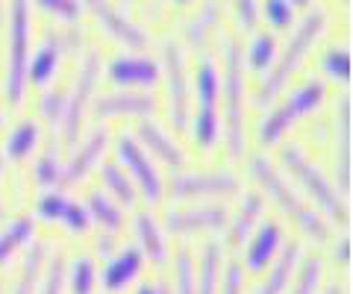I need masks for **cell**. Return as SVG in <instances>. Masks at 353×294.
<instances>
[{"mask_svg":"<svg viewBox=\"0 0 353 294\" xmlns=\"http://www.w3.org/2000/svg\"><path fill=\"white\" fill-rule=\"evenodd\" d=\"M259 215H262V200L256 198V194H248V198L241 200V209H239L236 224H233V242H236V244L248 238L250 227H253V221H256Z\"/></svg>","mask_w":353,"mask_h":294,"instance_id":"32","label":"cell"},{"mask_svg":"<svg viewBox=\"0 0 353 294\" xmlns=\"http://www.w3.org/2000/svg\"><path fill=\"white\" fill-rule=\"evenodd\" d=\"M0 124H3V112H0Z\"/></svg>","mask_w":353,"mask_h":294,"instance_id":"53","label":"cell"},{"mask_svg":"<svg viewBox=\"0 0 353 294\" xmlns=\"http://www.w3.org/2000/svg\"><path fill=\"white\" fill-rule=\"evenodd\" d=\"M265 18H268V24H274L277 30H285L294 18V6L289 0H265Z\"/></svg>","mask_w":353,"mask_h":294,"instance_id":"38","label":"cell"},{"mask_svg":"<svg viewBox=\"0 0 353 294\" xmlns=\"http://www.w3.org/2000/svg\"><path fill=\"white\" fill-rule=\"evenodd\" d=\"M41 115L50 124V129H57L62 115H65V94L62 92H48L41 97Z\"/></svg>","mask_w":353,"mask_h":294,"instance_id":"39","label":"cell"},{"mask_svg":"<svg viewBox=\"0 0 353 294\" xmlns=\"http://www.w3.org/2000/svg\"><path fill=\"white\" fill-rule=\"evenodd\" d=\"M274 53H277V41H274L271 32H259V36H253V41L248 45V62L253 71H265L274 59Z\"/></svg>","mask_w":353,"mask_h":294,"instance_id":"30","label":"cell"},{"mask_svg":"<svg viewBox=\"0 0 353 294\" xmlns=\"http://www.w3.org/2000/svg\"><path fill=\"white\" fill-rule=\"evenodd\" d=\"M109 80L118 85H153L159 80V65L145 56H118L109 65Z\"/></svg>","mask_w":353,"mask_h":294,"instance_id":"18","label":"cell"},{"mask_svg":"<svg viewBox=\"0 0 353 294\" xmlns=\"http://www.w3.org/2000/svg\"><path fill=\"white\" fill-rule=\"evenodd\" d=\"M277 247H280V227L277 224H262L259 233L253 235V242L248 247V256H245L248 271H262L274 259Z\"/></svg>","mask_w":353,"mask_h":294,"instance_id":"20","label":"cell"},{"mask_svg":"<svg viewBox=\"0 0 353 294\" xmlns=\"http://www.w3.org/2000/svg\"><path fill=\"white\" fill-rule=\"evenodd\" d=\"M157 112V101L145 92H112L103 94L94 103V115L97 118H109V115H132V118H145Z\"/></svg>","mask_w":353,"mask_h":294,"instance_id":"15","label":"cell"},{"mask_svg":"<svg viewBox=\"0 0 353 294\" xmlns=\"http://www.w3.org/2000/svg\"><path fill=\"white\" fill-rule=\"evenodd\" d=\"M106 141H109V133H106L103 127H97L94 133L83 141V150H77V156L71 159V165H62V168H59L57 186H59V189H68V186H74V182H80L85 174L97 165V159L103 156Z\"/></svg>","mask_w":353,"mask_h":294,"instance_id":"13","label":"cell"},{"mask_svg":"<svg viewBox=\"0 0 353 294\" xmlns=\"http://www.w3.org/2000/svg\"><path fill=\"white\" fill-rule=\"evenodd\" d=\"M250 171H253V177H256L262 186H265V191L271 194L274 200H277V206L292 218V221L301 227V230L309 235V238H318V242H324L327 238V224L318 218V212H312L309 206L297 198V194L285 186V180L280 177L277 171L271 168V162H265V159H253V165H250Z\"/></svg>","mask_w":353,"mask_h":294,"instance_id":"4","label":"cell"},{"mask_svg":"<svg viewBox=\"0 0 353 294\" xmlns=\"http://www.w3.org/2000/svg\"><path fill=\"white\" fill-rule=\"evenodd\" d=\"M3 215H6V212H3V206H0V221H3Z\"/></svg>","mask_w":353,"mask_h":294,"instance_id":"50","label":"cell"},{"mask_svg":"<svg viewBox=\"0 0 353 294\" xmlns=\"http://www.w3.org/2000/svg\"><path fill=\"white\" fill-rule=\"evenodd\" d=\"M103 182H106V189L115 194V198L121 200V203H132L136 200V189H132V182H130V177L124 171H121L118 165H112V162H106L103 165Z\"/></svg>","mask_w":353,"mask_h":294,"instance_id":"33","label":"cell"},{"mask_svg":"<svg viewBox=\"0 0 353 294\" xmlns=\"http://www.w3.org/2000/svg\"><path fill=\"white\" fill-rule=\"evenodd\" d=\"M176 294H194V262L189 250H180L176 256Z\"/></svg>","mask_w":353,"mask_h":294,"instance_id":"37","label":"cell"},{"mask_svg":"<svg viewBox=\"0 0 353 294\" xmlns=\"http://www.w3.org/2000/svg\"><path fill=\"white\" fill-rule=\"evenodd\" d=\"M171 233H201V230H218L227 224L224 206H197V209H174L165 218Z\"/></svg>","mask_w":353,"mask_h":294,"instance_id":"14","label":"cell"},{"mask_svg":"<svg viewBox=\"0 0 353 294\" xmlns=\"http://www.w3.org/2000/svg\"><path fill=\"white\" fill-rule=\"evenodd\" d=\"M36 145H39V127L32 121H24V124H18L12 133H9L6 154L12 159H24V156H30L32 150H36Z\"/></svg>","mask_w":353,"mask_h":294,"instance_id":"28","label":"cell"},{"mask_svg":"<svg viewBox=\"0 0 353 294\" xmlns=\"http://www.w3.org/2000/svg\"><path fill=\"white\" fill-rule=\"evenodd\" d=\"M0 15H3V6H0Z\"/></svg>","mask_w":353,"mask_h":294,"instance_id":"54","label":"cell"},{"mask_svg":"<svg viewBox=\"0 0 353 294\" xmlns=\"http://www.w3.org/2000/svg\"><path fill=\"white\" fill-rule=\"evenodd\" d=\"M62 282H65V265H62V256H57L44 274V288L41 294H62Z\"/></svg>","mask_w":353,"mask_h":294,"instance_id":"41","label":"cell"},{"mask_svg":"<svg viewBox=\"0 0 353 294\" xmlns=\"http://www.w3.org/2000/svg\"><path fill=\"white\" fill-rule=\"evenodd\" d=\"M159 294H168V288H162V286H159Z\"/></svg>","mask_w":353,"mask_h":294,"instance_id":"51","label":"cell"},{"mask_svg":"<svg viewBox=\"0 0 353 294\" xmlns=\"http://www.w3.org/2000/svg\"><path fill=\"white\" fill-rule=\"evenodd\" d=\"M118 156L127 165V171L136 177L141 194H145L148 200H159L162 198V180H159L157 168H153V162L145 156V150L139 147V141L130 138V136H121L118 138Z\"/></svg>","mask_w":353,"mask_h":294,"instance_id":"11","label":"cell"},{"mask_svg":"<svg viewBox=\"0 0 353 294\" xmlns=\"http://www.w3.org/2000/svg\"><path fill=\"white\" fill-rule=\"evenodd\" d=\"M224 115L230 156H241L245 154V74H241V50L233 39H227L224 45Z\"/></svg>","mask_w":353,"mask_h":294,"instance_id":"3","label":"cell"},{"mask_svg":"<svg viewBox=\"0 0 353 294\" xmlns=\"http://www.w3.org/2000/svg\"><path fill=\"white\" fill-rule=\"evenodd\" d=\"M283 162L289 165V171L294 174L297 180L306 186V191L312 194V198L318 200V206L330 215V218H336V221H345L347 218V212H345V203H341V198H339V191L336 189H330V182L318 174V168L309 162L303 154H301V147H285L283 150Z\"/></svg>","mask_w":353,"mask_h":294,"instance_id":"8","label":"cell"},{"mask_svg":"<svg viewBox=\"0 0 353 294\" xmlns=\"http://www.w3.org/2000/svg\"><path fill=\"white\" fill-rule=\"evenodd\" d=\"M318 282H321V262H318V259H306L292 294H315Z\"/></svg>","mask_w":353,"mask_h":294,"instance_id":"36","label":"cell"},{"mask_svg":"<svg viewBox=\"0 0 353 294\" xmlns=\"http://www.w3.org/2000/svg\"><path fill=\"white\" fill-rule=\"evenodd\" d=\"M218 259H221V247L218 244H206L203 256H201V274L194 277V294H215L218 291Z\"/></svg>","mask_w":353,"mask_h":294,"instance_id":"25","label":"cell"},{"mask_svg":"<svg viewBox=\"0 0 353 294\" xmlns=\"http://www.w3.org/2000/svg\"><path fill=\"white\" fill-rule=\"evenodd\" d=\"M139 268H141V253L132 250V247H124L112 262L103 268V288L106 291H121L139 277Z\"/></svg>","mask_w":353,"mask_h":294,"instance_id":"19","label":"cell"},{"mask_svg":"<svg viewBox=\"0 0 353 294\" xmlns=\"http://www.w3.org/2000/svg\"><path fill=\"white\" fill-rule=\"evenodd\" d=\"M162 62L165 74H168V101H171V121L174 127L189 124V83H185V65L180 48L168 41L162 48Z\"/></svg>","mask_w":353,"mask_h":294,"instance_id":"9","label":"cell"},{"mask_svg":"<svg viewBox=\"0 0 353 294\" xmlns=\"http://www.w3.org/2000/svg\"><path fill=\"white\" fill-rule=\"evenodd\" d=\"M292 6H309V0H289Z\"/></svg>","mask_w":353,"mask_h":294,"instance_id":"47","label":"cell"},{"mask_svg":"<svg viewBox=\"0 0 353 294\" xmlns=\"http://www.w3.org/2000/svg\"><path fill=\"white\" fill-rule=\"evenodd\" d=\"M241 288H245V268L233 262L224 274V291L221 294H241Z\"/></svg>","mask_w":353,"mask_h":294,"instance_id":"43","label":"cell"},{"mask_svg":"<svg viewBox=\"0 0 353 294\" xmlns=\"http://www.w3.org/2000/svg\"><path fill=\"white\" fill-rule=\"evenodd\" d=\"M41 259H44V247L36 244L24 259V268H21L15 294H36V282H39V274H41Z\"/></svg>","mask_w":353,"mask_h":294,"instance_id":"31","label":"cell"},{"mask_svg":"<svg viewBox=\"0 0 353 294\" xmlns=\"http://www.w3.org/2000/svg\"><path fill=\"white\" fill-rule=\"evenodd\" d=\"M218 92H221V74L212 59H203L197 65V118H194V141L201 147H212L221 133Z\"/></svg>","mask_w":353,"mask_h":294,"instance_id":"6","label":"cell"},{"mask_svg":"<svg viewBox=\"0 0 353 294\" xmlns=\"http://www.w3.org/2000/svg\"><path fill=\"white\" fill-rule=\"evenodd\" d=\"M59 162H57V156L53 154H48L44 156L39 165H36V180L41 182V186H57V174H59Z\"/></svg>","mask_w":353,"mask_h":294,"instance_id":"42","label":"cell"},{"mask_svg":"<svg viewBox=\"0 0 353 294\" xmlns=\"http://www.w3.org/2000/svg\"><path fill=\"white\" fill-rule=\"evenodd\" d=\"M94 288V265L88 256H80L71 268V291L74 294H92Z\"/></svg>","mask_w":353,"mask_h":294,"instance_id":"34","label":"cell"},{"mask_svg":"<svg viewBox=\"0 0 353 294\" xmlns=\"http://www.w3.org/2000/svg\"><path fill=\"white\" fill-rule=\"evenodd\" d=\"M97 77H101V56H97V50H88L83 65H80V71H77L71 94H65V115H62V121H65V141H68L71 147L77 145V138H80L83 115H85L88 101H92Z\"/></svg>","mask_w":353,"mask_h":294,"instance_id":"7","label":"cell"},{"mask_svg":"<svg viewBox=\"0 0 353 294\" xmlns=\"http://www.w3.org/2000/svg\"><path fill=\"white\" fill-rule=\"evenodd\" d=\"M139 136L145 138V145L165 162V165H171V168H183V165H185L183 150L176 147V141H171L153 121H141V124H139Z\"/></svg>","mask_w":353,"mask_h":294,"instance_id":"22","label":"cell"},{"mask_svg":"<svg viewBox=\"0 0 353 294\" xmlns=\"http://www.w3.org/2000/svg\"><path fill=\"white\" fill-rule=\"evenodd\" d=\"M0 171H3V159H0Z\"/></svg>","mask_w":353,"mask_h":294,"instance_id":"52","label":"cell"},{"mask_svg":"<svg viewBox=\"0 0 353 294\" xmlns=\"http://www.w3.org/2000/svg\"><path fill=\"white\" fill-rule=\"evenodd\" d=\"M236 9H239V21H241L245 27L256 24V15H259L256 0H236Z\"/></svg>","mask_w":353,"mask_h":294,"instance_id":"44","label":"cell"},{"mask_svg":"<svg viewBox=\"0 0 353 294\" xmlns=\"http://www.w3.org/2000/svg\"><path fill=\"white\" fill-rule=\"evenodd\" d=\"M174 3H180V6H185V3H189V0H174Z\"/></svg>","mask_w":353,"mask_h":294,"instance_id":"49","label":"cell"},{"mask_svg":"<svg viewBox=\"0 0 353 294\" xmlns=\"http://www.w3.org/2000/svg\"><path fill=\"white\" fill-rule=\"evenodd\" d=\"M136 233H139V242H141V247H145V253L157 265H162L165 256H168V247H165L162 230H159V224L153 221V215L139 212V218H136Z\"/></svg>","mask_w":353,"mask_h":294,"instance_id":"24","label":"cell"},{"mask_svg":"<svg viewBox=\"0 0 353 294\" xmlns=\"http://www.w3.org/2000/svg\"><path fill=\"white\" fill-rule=\"evenodd\" d=\"M85 6L94 12V18L101 21V27L112 36L115 41H121V45H127V48H136V50H141L148 45V32L141 30V27H136L130 18H124L118 12V9L109 3V0H85Z\"/></svg>","mask_w":353,"mask_h":294,"instance_id":"12","label":"cell"},{"mask_svg":"<svg viewBox=\"0 0 353 294\" xmlns=\"http://www.w3.org/2000/svg\"><path fill=\"white\" fill-rule=\"evenodd\" d=\"M6 83L3 92L12 103H21L27 89L30 65V0H9V32H6Z\"/></svg>","mask_w":353,"mask_h":294,"instance_id":"1","label":"cell"},{"mask_svg":"<svg viewBox=\"0 0 353 294\" xmlns=\"http://www.w3.org/2000/svg\"><path fill=\"white\" fill-rule=\"evenodd\" d=\"M121 3H130V0H121Z\"/></svg>","mask_w":353,"mask_h":294,"instance_id":"55","label":"cell"},{"mask_svg":"<svg viewBox=\"0 0 353 294\" xmlns=\"http://www.w3.org/2000/svg\"><path fill=\"white\" fill-rule=\"evenodd\" d=\"M239 180L233 174H183L171 180V194L176 200L192 198H221V194H236Z\"/></svg>","mask_w":353,"mask_h":294,"instance_id":"10","label":"cell"},{"mask_svg":"<svg viewBox=\"0 0 353 294\" xmlns=\"http://www.w3.org/2000/svg\"><path fill=\"white\" fill-rule=\"evenodd\" d=\"M324 94H327L324 83H318V80H309L301 85V89H294L289 97H285V103L280 109H274V112L262 121V129H259L262 145H277L294 121H301L303 115H309L312 109H318L324 103Z\"/></svg>","mask_w":353,"mask_h":294,"instance_id":"5","label":"cell"},{"mask_svg":"<svg viewBox=\"0 0 353 294\" xmlns=\"http://www.w3.org/2000/svg\"><path fill=\"white\" fill-rule=\"evenodd\" d=\"M297 256H301V247H297V244H285L280 259H277V265H274V271H271V277L262 282L256 294H283V288L289 286V280L294 274Z\"/></svg>","mask_w":353,"mask_h":294,"instance_id":"23","label":"cell"},{"mask_svg":"<svg viewBox=\"0 0 353 294\" xmlns=\"http://www.w3.org/2000/svg\"><path fill=\"white\" fill-rule=\"evenodd\" d=\"M218 18H221L218 0H206V3L201 6V12H197V15L189 21V41H192L194 48H201L203 41H206V36L215 30Z\"/></svg>","mask_w":353,"mask_h":294,"instance_id":"27","label":"cell"},{"mask_svg":"<svg viewBox=\"0 0 353 294\" xmlns=\"http://www.w3.org/2000/svg\"><path fill=\"white\" fill-rule=\"evenodd\" d=\"M85 209H88V215H92V218H97V221H101L106 230H118V227L124 224V215H121V209L106 198L103 191H94L92 198H88Z\"/></svg>","mask_w":353,"mask_h":294,"instance_id":"29","label":"cell"},{"mask_svg":"<svg viewBox=\"0 0 353 294\" xmlns=\"http://www.w3.org/2000/svg\"><path fill=\"white\" fill-rule=\"evenodd\" d=\"M136 294H159V288H153V286H141Z\"/></svg>","mask_w":353,"mask_h":294,"instance_id":"46","label":"cell"},{"mask_svg":"<svg viewBox=\"0 0 353 294\" xmlns=\"http://www.w3.org/2000/svg\"><path fill=\"white\" fill-rule=\"evenodd\" d=\"M336 121V180L341 194H350V97L339 101Z\"/></svg>","mask_w":353,"mask_h":294,"instance_id":"17","label":"cell"},{"mask_svg":"<svg viewBox=\"0 0 353 294\" xmlns=\"http://www.w3.org/2000/svg\"><path fill=\"white\" fill-rule=\"evenodd\" d=\"M59 59H62L59 39L50 32V36L41 41V48L36 50V59H32V62L27 65V80H32L36 85H44V83H48V80L53 77V74H57Z\"/></svg>","mask_w":353,"mask_h":294,"instance_id":"21","label":"cell"},{"mask_svg":"<svg viewBox=\"0 0 353 294\" xmlns=\"http://www.w3.org/2000/svg\"><path fill=\"white\" fill-rule=\"evenodd\" d=\"M350 242H347V238H345V242H341L339 244V262H350Z\"/></svg>","mask_w":353,"mask_h":294,"instance_id":"45","label":"cell"},{"mask_svg":"<svg viewBox=\"0 0 353 294\" xmlns=\"http://www.w3.org/2000/svg\"><path fill=\"white\" fill-rule=\"evenodd\" d=\"M327 294H341V288H339V286H333V288H327Z\"/></svg>","mask_w":353,"mask_h":294,"instance_id":"48","label":"cell"},{"mask_svg":"<svg viewBox=\"0 0 353 294\" xmlns=\"http://www.w3.org/2000/svg\"><path fill=\"white\" fill-rule=\"evenodd\" d=\"M324 24H327V18H324L321 9H312V12H309V15L301 21V24H297L292 41L285 45V53L277 59V65L271 68V77L262 83L259 97H256L259 103L274 101V97H277V94L285 89V83H289V77L294 74V68L303 62V56L309 53V48L315 45V39L324 32Z\"/></svg>","mask_w":353,"mask_h":294,"instance_id":"2","label":"cell"},{"mask_svg":"<svg viewBox=\"0 0 353 294\" xmlns=\"http://www.w3.org/2000/svg\"><path fill=\"white\" fill-rule=\"evenodd\" d=\"M32 233H36V227H32L30 218H18V221L9 224L6 230L0 233V265H3L21 244H27L32 238Z\"/></svg>","mask_w":353,"mask_h":294,"instance_id":"26","label":"cell"},{"mask_svg":"<svg viewBox=\"0 0 353 294\" xmlns=\"http://www.w3.org/2000/svg\"><path fill=\"white\" fill-rule=\"evenodd\" d=\"M44 12L57 15L62 21H77L80 18V0H36Z\"/></svg>","mask_w":353,"mask_h":294,"instance_id":"40","label":"cell"},{"mask_svg":"<svg viewBox=\"0 0 353 294\" xmlns=\"http://www.w3.org/2000/svg\"><path fill=\"white\" fill-rule=\"evenodd\" d=\"M324 71L333 80H347L350 77V50L347 48H330L324 53Z\"/></svg>","mask_w":353,"mask_h":294,"instance_id":"35","label":"cell"},{"mask_svg":"<svg viewBox=\"0 0 353 294\" xmlns=\"http://www.w3.org/2000/svg\"><path fill=\"white\" fill-rule=\"evenodd\" d=\"M39 215L48 218V221H62L74 233L88 230V221H92V215H88L85 206L62 198V194H44L39 200Z\"/></svg>","mask_w":353,"mask_h":294,"instance_id":"16","label":"cell"}]
</instances>
